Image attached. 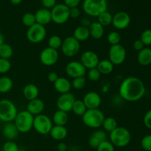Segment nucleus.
I'll return each mask as SVG.
<instances>
[{
	"label": "nucleus",
	"instance_id": "nucleus-1",
	"mask_svg": "<svg viewBox=\"0 0 151 151\" xmlns=\"http://www.w3.org/2000/svg\"><path fill=\"white\" fill-rule=\"evenodd\" d=\"M146 88L145 83L137 77L130 76L125 78L119 87V94L127 102H137L145 96Z\"/></svg>",
	"mask_w": 151,
	"mask_h": 151
},
{
	"label": "nucleus",
	"instance_id": "nucleus-2",
	"mask_svg": "<svg viewBox=\"0 0 151 151\" xmlns=\"http://www.w3.org/2000/svg\"><path fill=\"white\" fill-rule=\"evenodd\" d=\"M131 133L125 127L118 126L109 134V141L114 147L119 148L128 146L131 142Z\"/></svg>",
	"mask_w": 151,
	"mask_h": 151
},
{
	"label": "nucleus",
	"instance_id": "nucleus-3",
	"mask_svg": "<svg viewBox=\"0 0 151 151\" xmlns=\"http://www.w3.org/2000/svg\"><path fill=\"white\" fill-rule=\"evenodd\" d=\"M83 123L89 128L98 129L102 127L105 119V115L99 109H87L86 113L81 116Z\"/></svg>",
	"mask_w": 151,
	"mask_h": 151
},
{
	"label": "nucleus",
	"instance_id": "nucleus-4",
	"mask_svg": "<svg viewBox=\"0 0 151 151\" xmlns=\"http://www.w3.org/2000/svg\"><path fill=\"white\" fill-rule=\"evenodd\" d=\"M33 115L29 113L27 110H24L18 112L13 122L19 133L26 134L33 128Z\"/></svg>",
	"mask_w": 151,
	"mask_h": 151
},
{
	"label": "nucleus",
	"instance_id": "nucleus-5",
	"mask_svg": "<svg viewBox=\"0 0 151 151\" xmlns=\"http://www.w3.org/2000/svg\"><path fill=\"white\" fill-rule=\"evenodd\" d=\"M108 8L107 0H84L83 10L88 16L97 17Z\"/></svg>",
	"mask_w": 151,
	"mask_h": 151
},
{
	"label": "nucleus",
	"instance_id": "nucleus-6",
	"mask_svg": "<svg viewBox=\"0 0 151 151\" xmlns=\"http://www.w3.org/2000/svg\"><path fill=\"white\" fill-rule=\"evenodd\" d=\"M18 112L17 107L11 100L7 99L0 100V120L5 123L13 122Z\"/></svg>",
	"mask_w": 151,
	"mask_h": 151
},
{
	"label": "nucleus",
	"instance_id": "nucleus-7",
	"mask_svg": "<svg viewBox=\"0 0 151 151\" xmlns=\"http://www.w3.org/2000/svg\"><path fill=\"white\" fill-rule=\"evenodd\" d=\"M52 119L47 115L41 114L34 116L33 129L41 135H47L50 134L52 128L53 127Z\"/></svg>",
	"mask_w": 151,
	"mask_h": 151
},
{
	"label": "nucleus",
	"instance_id": "nucleus-8",
	"mask_svg": "<svg viewBox=\"0 0 151 151\" xmlns=\"http://www.w3.org/2000/svg\"><path fill=\"white\" fill-rule=\"evenodd\" d=\"M70 8L64 4H58L51 10L52 22L56 24H63L70 18Z\"/></svg>",
	"mask_w": 151,
	"mask_h": 151
},
{
	"label": "nucleus",
	"instance_id": "nucleus-9",
	"mask_svg": "<svg viewBox=\"0 0 151 151\" xmlns=\"http://www.w3.org/2000/svg\"><path fill=\"white\" fill-rule=\"evenodd\" d=\"M26 36L29 42L32 44H39L45 39L47 36V29L43 25L35 23L28 28Z\"/></svg>",
	"mask_w": 151,
	"mask_h": 151
},
{
	"label": "nucleus",
	"instance_id": "nucleus-10",
	"mask_svg": "<svg viewBox=\"0 0 151 151\" xmlns=\"http://www.w3.org/2000/svg\"><path fill=\"white\" fill-rule=\"evenodd\" d=\"M60 50L66 57L72 58L79 53L81 50V43L73 36L66 37L63 40Z\"/></svg>",
	"mask_w": 151,
	"mask_h": 151
},
{
	"label": "nucleus",
	"instance_id": "nucleus-11",
	"mask_svg": "<svg viewBox=\"0 0 151 151\" xmlns=\"http://www.w3.org/2000/svg\"><path fill=\"white\" fill-rule=\"evenodd\" d=\"M127 57V52L122 44L111 46L109 50V60L114 66H119L125 62Z\"/></svg>",
	"mask_w": 151,
	"mask_h": 151
},
{
	"label": "nucleus",
	"instance_id": "nucleus-12",
	"mask_svg": "<svg viewBox=\"0 0 151 151\" xmlns=\"http://www.w3.org/2000/svg\"><path fill=\"white\" fill-rule=\"evenodd\" d=\"M40 61L46 66H52L56 64L59 58L58 50L50 47H46L41 52L39 55Z\"/></svg>",
	"mask_w": 151,
	"mask_h": 151
},
{
	"label": "nucleus",
	"instance_id": "nucleus-13",
	"mask_svg": "<svg viewBox=\"0 0 151 151\" xmlns=\"http://www.w3.org/2000/svg\"><path fill=\"white\" fill-rule=\"evenodd\" d=\"M86 70L83 65L78 60H72L66 64L65 71L69 78L72 79L80 77H84L86 75Z\"/></svg>",
	"mask_w": 151,
	"mask_h": 151
},
{
	"label": "nucleus",
	"instance_id": "nucleus-14",
	"mask_svg": "<svg viewBox=\"0 0 151 151\" xmlns=\"http://www.w3.org/2000/svg\"><path fill=\"white\" fill-rule=\"evenodd\" d=\"M76 100L75 95L70 92L61 94L57 99L56 106L58 110L69 113L72 111V106Z\"/></svg>",
	"mask_w": 151,
	"mask_h": 151
},
{
	"label": "nucleus",
	"instance_id": "nucleus-15",
	"mask_svg": "<svg viewBox=\"0 0 151 151\" xmlns=\"http://www.w3.org/2000/svg\"><path fill=\"white\" fill-rule=\"evenodd\" d=\"M100 60L98 55L95 52L91 51V50L83 52L80 58V62L83 65V66L86 69L97 68Z\"/></svg>",
	"mask_w": 151,
	"mask_h": 151
},
{
	"label": "nucleus",
	"instance_id": "nucleus-16",
	"mask_svg": "<svg viewBox=\"0 0 151 151\" xmlns=\"http://www.w3.org/2000/svg\"><path fill=\"white\" fill-rule=\"evenodd\" d=\"M131 24V17L126 12L120 11L113 16L112 24L116 29L122 30L128 27Z\"/></svg>",
	"mask_w": 151,
	"mask_h": 151
},
{
	"label": "nucleus",
	"instance_id": "nucleus-17",
	"mask_svg": "<svg viewBox=\"0 0 151 151\" xmlns=\"http://www.w3.org/2000/svg\"><path fill=\"white\" fill-rule=\"evenodd\" d=\"M83 102L87 109H97L101 105L102 99L100 94L96 91H89L84 95Z\"/></svg>",
	"mask_w": 151,
	"mask_h": 151
},
{
	"label": "nucleus",
	"instance_id": "nucleus-18",
	"mask_svg": "<svg viewBox=\"0 0 151 151\" xmlns=\"http://www.w3.org/2000/svg\"><path fill=\"white\" fill-rule=\"evenodd\" d=\"M44 109H45V104L44 101L41 99L36 98L35 100L28 101L26 110L34 116H35L37 115L41 114Z\"/></svg>",
	"mask_w": 151,
	"mask_h": 151
},
{
	"label": "nucleus",
	"instance_id": "nucleus-19",
	"mask_svg": "<svg viewBox=\"0 0 151 151\" xmlns=\"http://www.w3.org/2000/svg\"><path fill=\"white\" fill-rule=\"evenodd\" d=\"M108 139L107 133L104 130L97 129L92 133L88 139V145L92 148H97L99 145Z\"/></svg>",
	"mask_w": 151,
	"mask_h": 151
},
{
	"label": "nucleus",
	"instance_id": "nucleus-20",
	"mask_svg": "<svg viewBox=\"0 0 151 151\" xmlns=\"http://www.w3.org/2000/svg\"><path fill=\"white\" fill-rule=\"evenodd\" d=\"M35 17L37 24L45 27L52 22L51 10L47 8L39 9L35 12Z\"/></svg>",
	"mask_w": 151,
	"mask_h": 151
},
{
	"label": "nucleus",
	"instance_id": "nucleus-21",
	"mask_svg": "<svg viewBox=\"0 0 151 151\" xmlns=\"http://www.w3.org/2000/svg\"><path fill=\"white\" fill-rule=\"evenodd\" d=\"M2 134L3 136L7 139V140L10 141H13L16 139L19 136V131H18L17 128L15 125L14 122H7L5 125H4L2 129Z\"/></svg>",
	"mask_w": 151,
	"mask_h": 151
},
{
	"label": "nucleus",
	"instance_id": "nucleus-22",
	"mask_svg": "<svg viewBox=\"0 0 151 151\" xmlns=\"http://www.w3.org/2000/svg\"><path fill=\"white\" fill-rule=\"evenodd\" d=\"M53 84H54L55 89L60 94L70 92L72 88V84L70 81L67 78L63 77H59Z\"/></svg>",
	"mask_w": 151,
	"mask_h": 151
},
{
	"label": "nucleus",
	"instance_id": "nucleus-23",
	"mask_svg": "<svg viewBox=\"0 0 151 151\" xmlns=\"http://www.w3.org/2000/svg\"><path fill=\"white\" fill-rule=\"evenodd\" d=\"M24 97L28 101L38 98L39 95V88L33 83H28L24 87L22 91Z\"/></svg>",
	"mask_w": 151,
	"mask_h": 151
},
{
	"label": "nucleus",
	"instance_id": "nucleus-24",
	"mask_svg": "<svg viewBox=\"0 0 151 151\" xmlns=\"http://www.w3.org/2000/svg\"><path fill=\"white\" fill-rule=\"evenodd\" d=\"M49 134L50 135L51 138L55 141H62L67 137L68 131L67 128L65 126L53 125Z\"/></svg>",
	"mask_w": 151,
	"mask_h": 151
},
{
	"label": "nucleus",
	"instance_id": "nucleus-25",
	"mask_svg": "<svg viewBox=\"0 0 151 151\" xmlns=\"http://www.w3.org/2000/svg\"><path fill=\"white\" fill-rule=\"evenodd\" d=\"M88 30H89L90 37L95 40L101 39L105 33L104 27L102 26L97 22H94L90 24V25L88 26Z\"/></svg>",
	"mask_w": 151,
	"mask_h": 151
},
{
	"label": "nucleus",
	"instance_id": "nucleus-26",
	"mask_svg": "<svg viewBox=\"0 0 151 151\" xmlns=\"http://www.w3.org/2000/svg\"><path fill=\"white\" fill-rule=\"evenodd\" d=\"M137 61L141 66H147L151 64V49L145 47L137 55Z\"/></svg>",
	"mask_w": 151,
	"mask_h": 151
},
{
	"label": "nucleus",
	"instance_id": "nucleus-27",
	"mask_svg": "<svg viewBox=\"0 0 151 151\" xmlns=\"http://www.w3.org/2000/svg\"><path fill=\"white\" fill-rule=\"evenodd\" d=\"M68 120H69L68 113L58 109L55 112L52 118L53 125H60V126H65L68 122Z\"/></svg>",
	"mask_w": 151,
	"mask_h": 151
},
{
	"label": "nucleus",
	"instance_id": "nucleus-28",
	"mask_svg": "<svg viewBox=\"0 0 151 151\" xmlns=\"http://www.w3.org/2000/svg\"><path fill=\"white\" fill-rule=\"evenodd\" d=\"M72 36L78 40L80 43L83 42V41H86L90 37L89 30H88V27L84 26H79L74 30L73 35Z\"/></svg>",
	"mask_w": 151,
	"mask_h": 151
},
{
	"label": "nucleus",
	"instance_id": "nucleus-29",
	"mask_svg": "<svg viewBox=\"0 0 151 151\" xmlns=\"http://www.w3.org/2000/svg\"><path fill=\"white\" fill-rule=\"evenodd\" d=\"M114 68V66L109 59L100 60L97 66V69L101 75H109L113 72Z\"/></svg>",
	"mask_w": 151,
	"mask_h": 151
},
{
	"label": "nucleus",
	"instance_id": "nucleus-30",
	"mask_svg": "<svg viewBox=\"0 0 151 151\" xmlns=\"http://www.w3.org/2000/svg\"><path fill=\"white\" fill-rule=\"evenodd\" d=\"M13 80L7 76H2L0 78V93L5 94L9 92L13 88Z\"/></svg>",
	"mask_w": 151,
	"mask_h": 151
},
{
	"label": "nucleus",
	"instance_id": "nucleus-31",
	"mask_svg": "<svg viewBox=\"0 0 151 151\" xmlns=\"http://www.w3.org/2000/svg\"><path fill=\"white\" fill-rule=\"evenodd\" d=\"M102 127H103V130H104L106 133H111L118 127L117 121H116V119H115V118L111 117V116L105 117V119L104 121H103Z\"/></svg>",
	"mask_w": 151,
	"mask_h": 151
},
{
	"label": "nucleus",
	"instance_id": "nucleus-32",
	"mask_svg": "<svg viewBox=\"0 0 151 151\" xmlns=\"http://www.w3.org/2000/svg\"><path fill=\"white\" fill-rule=\"evenodd\" d=\"M87 111V108L86 107L85 104L83 102V100H76L74 103L73 106H72V111L73 112L74 114L77 115L78 116H82L86 111Z\"/></svg>",
	"mask_w": 151,
	"mask_h": 151
},
{
	"label": "nucleus",
	"instance_id": "nucleus-33",
	"mask_svg": "<svg viewBox=\"0 0 151 151\" xmlns=\"http://www.w3.org/2000/svg\"><path fill=\"white\" fill-rule=\"evenodd\" d=\"M112 19H113V16L107 10L97 16V22L100 23L103 27H107L111 24Z\"/></svg>",
	"mask_w": 151,
	"mask_h": 151
},
{
	"label": "nucleus",
	"instance_id": "nucleus-34",
	"mask_svg": "<svg viewBox=\"0 0 151 151\" xmlns=\"http://www.w3.org/2000/svg\"><path fill=\"white\" fill-rule=\"evenodd\" d=\"M13 55V50L11 46L4 43L0 46V58L4 59H10Z\"/></svg>",
	"mask_w": 151,
	"mask_h": 151
},
{
	"label": "nucleus",
	"instance_id": "nucleus-35",
	"mask_svg": "<svg viewBox=\"0 0 151 151\" xmlns=\"http://www.w3.org/2000/svg\"><path fill=\"white\" fill-rule=\"evenodd\" d=\"M62 43H63V40L60 36L57 35H52L48 39V47L58 50L61 47Z\"/></svg>",
	"mask_w": 151,
	"mask_h": 151
},
{
	"label": "nucleus",
	"instance_id": "nucleus-36",
	"mask_svg": "<svg viewBox=\"0 0 151 151\" xmlns=\"http://www.w3.org/2000/svg\"><path fill=\"white\" fill-rule=\"evenodd\" d=\"M121 39L122 37L119 32H116V31H112L109 33L107 36V41L111 46L116 45V44H120Z\"/></svg>",
	"mask_w": 151,
	"mask_h": 151
},
{
	"label": "nucleus",
	"instance_id": "nucleus-37",
	"mask_svg": "<svg viewBox=\"0 0 151 151\" xmlns=\"http://www.w3.org/2000/svg\"><path fill=\"white\" fill-rule=\"evenodd\" d=\"M22 23L24 26L27 27L28 28L30 27L31 26L35 24L36 23V21H35V14L32 13H26L23 15L22 16Z\"/></svg>",
	"mask_w": 151,
	"mask_h": 151
},
{
	"label": "nucleus",
	"instance_id": "nucleus-38",
	"mask_svg": "<svg viewBox=\"0 0 151 151\" xmlns=\"http://www.w3.org/2000/svg\"><path fill=\"white\" fill-rule=\"evenodd\" d=\"M72 84V88L75 90H81L85 87L86 84V80L85 77H80V78H74L71 82Z\"/></svg>",
	"mask_w": 151,
	"mask_h": 151
},
{
	"label": "nucleus",
	"instance_id": "nucleus-39",
	"mask_svg": "<svg viewBox=\"0 0 151 151\" xmlns=\"http://www.w3.org/2000/svg\"><path fill=\"white\" fill-rule=\"evenodd\" d=\"M97 151H115V147L109 140H106L100 143L96 148Z\"/></svg>",
	"mask_w": 151,
	"mask_h": 151
},
{
	"label": "nucleus",
	"instance_id": "nucleus-40",
	"mask_svg": "<svg viewBox=\"0 0 151 151\" xmlns=\"http://www.w3.org/2000/svg\"><path fill=\"white\" fill-rule=\"evenodd\" d=\"M101 75H102L97 68H93V69H88V72H87V77H88V80L92 81V82L98 81L100 79V78H101Z\"/></svg>",
	"mask_w": 151,
	"mask_h": 151
},
{
	"label": "nucleus",
	"instance_id": "nucleus-41",
	"mask_svg": "<svg viewBox=\"0 0 151 151\" xmlns=\"http://www.w3.org/2000/svg\"><path fill=\"white\" fill-rule=\"evenodd\" d=\"M140 40L145 46L151 45V29H147L142 32L140 35Z\"/></svg>",
	"mask_w": 151,
	"mask_h": 151
},
{
	"label": "nucleus",
	"instance_id": "nucleus-42",
	"mask_svg": "<svg viewBox=\"0 0 151 151\" xmlns=\"http://www.w3.org/2000/svg\"><path fill=\"white\" fill-rule=\"evenodd\" d=\"M11 69V63L8 59L0 58V74H6Z\"/></svg>",
	"mask_w": 151,
	"mask_h": 151
},
{
	"label": "nucleus",
	"instance_id": "nucleus-43",
	"mask_svg": "<svg viewBox=\"0 0 151 151\" xmlns=\"http://www.w3.org/2000/svg\"><path fill=\"white\" fill-rule=\"evenodd\" d=\"M142 148L145 151H151V134L146 135L142 139L141 142Z\"/></svg>",
	"mask_w": 151,
	"mask_h": 151
},
{
	"label": "nucleus",
	"instance_id": "nucleus-44",
	"mask_svg": "<svg viewBox=\"0 0 151 151\" xmlns=\"http://www.w3.org/2000/svg\"><path fill=\"white\" fill-rule=\"evenodd\" d=\"M3 151H19V145L14 141L7 140L4 142L2 147Z\"/></svg>",
	"mask_w": 151,
	"mask_h": 151
},
{
	"label": "nucleus",
	"instance_id": "nucleus-45",
	"mask_svg": "<svg viewBox=\"0 0 151 151\" xmlns=\"http://www.w3.org/2000/svg\"><path fill=\"white\" fill-rule=\"evenodd\" d=\"M143 123L146 128L151 130V109L147 111L145 114L143 118Z\"/></svg>",
	"mask_w": 151,
	"mask_h": 151
},
{
	"label": "nucleus",
	"instance_id": "nucleus-46",
	"mask_svg": "<svg viewBox=\"0 0 151 151\" xmlns=\"http://www.w3.org/2000/svg\"><path fill=\"white\" fill-rule=\"evenodd\" d=\"M63 1H64L65 5L67 6L69 8L77 7L81 2V0H63Z\"/></svg>",
	"mask_w": 151,
	"mask_h": 151
},
{
	"label": "nucleus",
	"instance_id": "nucleus-47",
	"mask_svg": "<svg viewBox=\"0 0 151 151\" xmlns=\"http://www.w3.org/2000/svg\"><path fill=\"white\" fill-rule=\"evenodd\" d=\"M44 8H53L56 5V0H41Z\"/></svg>",
	"mask_w": 151,
	"mask_h": 151
},
{
	"label": "nucleus",
	"instance_id": "nucleus-48",
	"mask_svg": "<svg viewBox=\"0 0 151 151\" xmlns=\"http://www.w3.org/2000/svg\"><path fill=\"white\" fill-rule=\"evenodd\" d=\"M69 14H70V18H72V19H77V18H78L81 16V10H80V9L78 8V7L70 8Z\"/></svg>",
	"mask_w": 151,
	"mask_h": 151
},
{
	"label": "nucleus",
	"instance_id": "nucleus-49",
	"mask_svg": "<svg viewBox=\"0 0 151 151\" xmlns=\"http://www.w3.org/2000/svg\"><path fill=\"white\" fill-rule=\"evenodd\" d=\"M145 46L144 45V44L142 42V41L140 39L136 40L134 42V44H133V47H134V49L138 52L141 51L142 49L145 48Z\"/></svg>",
	"mask_w": 151,
	"mask_h": 151
},
{
	"label": "nucleus",
	"instance_id": "nucleus-50",
	"mask_svg": "<svg viewBox=\"0 0 151 151\" xmlns=\"http://www.w3.org/2000/svg\"><path fill=\"white\" fill-rule=\"evenodd\" d=\"M47 78H48V81H50V82L54 83L57 81V79L59 78V77H58V75L56 72H51L49 73L48 77H47Z\"/></svg>",
	"mask_w": 151,
	"mask_h": 151
},
{
	"label": "nucleus",
	"instance_id": "nucleus-51",
	"mask_svg": "<svg viewBox=\"0 0 151 151\" xmlns=\"http://www.w3.org/2000/svg\"><path fill=\"white\" fill-rule=\"evenodd\" d=\"M58 151H67V145L63 142H60L57 145Z\"/></svg>",
	"mask_w": 151,
	"mask_h": 151
},
{
	"label": "nucleus",
	"instance_id": "nucleus-52",
	"mask_svg": "<svg viewBox=\"0 0 151 151\" xmlns=\"http://www.w3.org/2000/svg\"><path fill=\"white\" fill-rule=\"evenodd\" d=\"M4 43V36L1 32H0V46Z\"/></svg>",
	"mask_w": 151,
	"mask_h": 151
},
{
	"label": "nucleus",
	"instance_id": "nucleus-53",
	"mask_svg": "<svg viewBox=\"0 0 151 151\" xmlns=\"http://www.w3.org/2000/svg\"><path fill=\"white\" fill-rule=\"evenodd\" d=\"M10 2L13 4H15V5H17V4H19L22 1V0H10Z\"/></svg>",
	"mask_w": 151,
	"mask_h": 151
},
{
	"label": "nucleus",
	"instance_id": "nucleus-54",
	"mask_svg": "<svg viewBox=\"0 0 151 151\" xmlns=\"http://www.w3.org/2000/svg\"><path fill=\"white\" fill-rule=\"evenodd\" d=\"M57 151H58V150H57Z\"/></svg>",
	"mask_w": 151,
	"mask_h": 151
}]
</instances>
